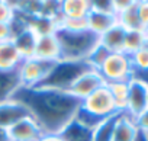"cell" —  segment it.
Here are the masks:
<instances>
[{"instance_id": "obj_1", "label": "cell", "mask_w": 148, "mask_h": 141, "mask_svg": "<svg viewBox=\"0 0 148 141\" xmlns=\"http://www.w3.org/2000/svg\"><path fill=\"white\" fill-rule=\"evenodd\" d=\"M13 99L28 109L29 115L39 124L45 134H60V131L74 119L82 105L80 99L67 90L41 86H22Z\"/></svg>"}, {"instance_id": "obj_2", "label": "cell", "mask_w": 148, "mask_h": 141, "mask_svg": "<svg viewBox=\"0 0 148 141\" xmlns=\"http://www.w3.org/2000/svg\"><path fill=\"white\" fill-rule=\"evenodd\" d=\"M55 36L60 42L61 60L68 61H86L89 54L100 42V36H97L89 29L80 32L57 29Z\"/></svg>"}, {"instance_id": "obj_3", "label": "cell", "mask_w": 148, "mask_h": 141, "mask_svg": "<svg viewBox=\"0 0 148 141\" xmlns=\"http://www.w3.org/2000/svg\"><path fill=\"white\" fill-rule=\"evenodd\" d=\"M92 67L86 61H68V60H60L55 63L54 68L48 77L39 85L41 87H51L58 90H67L70 86L76 82L84 72L90 70ZM38 87V86H36Z\"/></svg>"}, {"instance_id": "obj_4", "label": "cell", "mask_w": 148, "mask_h": 141, "mask_svg": "<svg viewBox=\"0 0 148 141\" xmlns=\"http://www.w3.org/2000/svg\"><path fill=\"white\" fill-rule=\"evenodd\" d=\"M97 72L106 85L115 82H129L134 77L131 57L125 52H110Z\"/></svg>"}, {"instance_id": "obj_5", "label": "cell", "mask_w": 148, "mask_h": 141, "mask_svg": "<svg viewBox=\"0 0 148 141\" xmlns=\"http://www.w3.org/2000/svg\"><path fill=\"white\" fill-rule=\"evenodd\" d=\"M82 108L89 112L92 116H95L97 121H103L109 116L121 113L115 105V100L108 89V86H102L97 90H95L92 95H89L86 99L82 100Z\"/></svg>"}, {"instance_id": "obj_6", "label": "cell", "mask_w": 148, "mask_h": 141, "mask_svg": "<svg viewBox=\"0 0 148 141\" xmlns=\"http://www.w3.org/2000/svg\"><path fill=\"white\" fill-rule=\"evenodd\" d=\"M55 63L39 60L36 57H31L22 61L19 67V74L22 80V86L25 87H36L39 86L51 73Z\"/></svg>"}, {"instance_id": "obj_7", "label": "cell", "mask_w": 148, "mask_h": 141, "mask_svg": "<svg viewBox=\"0 0 148 141\" xmlns=\"http://www.w3.org/2000/svg\"><path fill=\"white\" fill-rule=\"evenodd\" d=\"M129 92H128V103L125 113L131 118H136L148 108V83L138 77H132L129 82Z\"/></svg>"}, {"instance_id": "obj_8", "label": "cell", "mask_w": 148, "mask_h": 141, "mask_svg": "<svg viewBox=\"0 0 148 141\" xmlns=\"http://www.w3.org/2000/svg\"><path fill=\"white\" fill-rule=\"evenodd\" d=\"M105 85H106V83H105V80L102 79L100 73L97 72V70L90 68V70H87V72H84L76 82L70 86L68 92H70L73 96H76L77 99L83 100V99H86L89 95H92L95 90H97L99 87H102V86H105Z\"/></svg>"}, {"instance_id": "obj_9", "label": "cell", "mask_w": 148, "mask_h": 141, "mask_svg": "<svg viewBox=\"0 0 148 141\" xmlns=\"http://www.w3.org/2000/svg\"><path fill=\"white\" fill-rule=\"evenodd\" d=\"M6 132L9 141H38L45 134L32 116L21 119L13 127L6 129Z\"/></svg>"}, {"instance_id": "obj_10", "label": "cell", "mask_w": 148, "mask_h": 141, "mask_svg": "<svg viewBox=\"0 0 148 141\" xmlns=\"http://www.w3.org/2000/svg\"><path fill=\"white\" fill-rule=\"evenodd\" d=\"M26 116H31L28 109L15 99L0 103V128L2 129H9Z\"/></svg>"}, {"instance_id": "obj_11", "label": "cell", "mask_w": 148, "mask_h": 141, "mask_svg": "<svg viewBox=\"0 0 148 141\" xmlns=\"http://www.w3.org/2000/svg\"><path fill=\"white\" fill-rule=\"evenodd\" d=\"M34 57H36L39 60H45V61H52V63H57L61 60L60 42H58L55 34L38 36Z\"/></svg>"}, {"instance_id": "obj_12", "label": "cell", "mask_w": 148, "mask_h": 141, "mask_svg": "<svg viewBox=\"0 0 148 141\" xmlns=\"http://www.w3.org/2000/svg\"><path fill=\"white\" fill-rule=\"evenodd\" d=\"M116 23H118V15L115 12H106L92 8L90 13L87 15V28L97 36L103 35Z\"/></svg>"}, {"instance_id": "obj_13", "label": "cell", "mask_w": 148, "mask_h": 141, "mask_svg": "<svg viewBox=\"0 0 148 141\" xmlns=\"http://www.w3.org/2000/svg\"><path fill=\"white\" fill-rule=\"evenodd\" d=\"M21 87H22V80L19 70L0 72V103L12 100Z\"/></svg>"}, {"instance_id": "obj_14", "label": "cell", "mask_w": 148, "mask_h": 141, "mask_svg": "<svg viewBox=\"0 0 148 141\" xmlns=\"http://www.w3.org/2000/svg\"><path fill=\"white\" fill-rule=\"evenodd\" d=\"M23 58L18 51L13 41L0 44V72H13L19 70Z\"/></svg>"}, {"instance_id": "obj_15", "label": "cell", "mask_w": 148, "mask_h": 141, "mask_svg": "<svg viewBox=\"0 0 148 141\" xmlns=\"http://www.w3.org/2000/svg\"><path fill=\"white\" fill-rule=\"evenodd\" d=\"M92 10V0H62L60 2V16L68 19H86Z\"/></svg>"}, {"instance_id": "obj_16", "label": "cell", "mask_w": 148, "mask_h": 141, "mask_svg": "<svg viewBox=\"0 0 148 141\" xmlns=\"http://www.w3.org/2000/svg\"><path fill=\"white\" fill-rule=\"evenodd\" d=\"M138 132H139V129H138L134 118L128 116L125 112H121L116 119L112 141H135Z\"/></svg>"}, {"instance_id": "obj_17", "label": "cell", "mask_w": 148, "mask_h": 141, "mask_svg": "<svg viewBox=\"0 0 148 141\" xmlns=\"http://www.w3.org/2000/svg\"><path fill=\"white\" fill-rule=\"evenodd\" d=\"M126 29L116 23L103 35H100V44L110 52H123V42H125Z\"/></svg>"}, {"instance_id": "obj_18", "label": "cell", "mask_w": 148, "mask_h": 141, "mask_svg": "<svg viewBox=\"0 0 148 141\" xmlns=\"http://www.w3.org/2000/svg\"><path fill=\"white\" fill-rule=\"evenodd\" d=\"M60 135L64 141H93V129L84 127L79 121H70L61 131Z\"/></svg>"}, {"instance_id": "obj_19", "label": "cell", "mask_w": 148, "mask_h": 141, "mask_svg": "<svg viewBox=\"0 0 148 141\" xmlns=\"http://www.w3.org/2000/svg\"><path fill=\"white\" fill-rule=\"evenodd\" d=\"M145 44H148V36L144 29L139 31H126L125 42H123V52L132 55L138 50H141Z\"/></svg>"}, {"instance_id": "obj_20", "label": "cell", "mask_w": 148, "mask_h": 141, "mask_svg": "<svg viewBox=\"0 0 148 141\" xmlns=\"http://www.w3.org/2000/svg\"><path fill=\"white\" fill-rule=\"evenodd\" d=\"M106 86H108V89L115 100L118 111L125 112L126 103H128V92H129L128 82H115V83H108Z\"/></svg>"}, {"instance_id": "obj_21", "label": "cell", "mask_w": 148, "mask_h": 141, "mask_svg": "<svg viewBox=\"0 0 148 141\" xmlns=\"http://www.w3.org/2000/svg\"><path fill=\"white\" fill-rule=\"evenodd\" d=\"M118 23L121 26H123L126 31H139V29H144L142 25H141V22H139L138 12H136V0L134 2V5L131 8H128L126 10H123L122 13L118 15Z\"/></svg>"}, {"instance_id": "obj_22", "label": "cell", "mask_w": 148, "mask_h": 141, "mask_svg": "<svg viewBox=\"0 0 148 141\" xmlns=\"http://www.w3.org/2000/svg\"><path fill=\"white\" fill-rule=\"evenodd\" d=\"M118 115L103 119L97 127L93 128V141H112L113 140V131H115Z\"/></svg>"}, {"instance_id": "obj_23", "label": "cell", "mask_w": 148, "mask_h": 141, "mask_svg": "<svg viewBox=\"0 0 148 141\" xmlns=\"http://www.w3.org/2000/svg\"><path fill=\"white\" fill-rule=\"evenodd\" d=\"M129 57L134 67V76L148 72V44H145L141 50H138Z\"/></svg>"}, {"instance_id": "obj_24", "label": "cell", "mask_w": 148, "mask_h": 141, "mask_svg": "<svg viewBox=\"0 0 148 141\" xmlns=\"http://www.w3.org/2000/svg\"><path fill=\"white\" fill-rule=\"evenodd\" d=\"M109 54H110V51H108L100 42H99V45L89 54V57L86 58V63L93 68V70H99L100 67H102V64L105 63V60L109 57Z\"/></svg>"}, {"instance_id": "obj_25", "label": "cell", "mask_w": 148, "mask_h": 141, "mask_svg": "<svg viewBox=\"0 0 148 141\" xmlns=\"http://www.w3.org/2000/svg\"><path fill=\"white\" fill-rule=\"evenodd\" d=\"M16 12L12 2L0 0V23H12L15 21Z\"/></svg>"}, {"instance_id": "obj_26", "label": "cell", "mask_w": 148, "mask_h": 141, "mask_svg": "<svg viewBox=\"0 0 148 141\" xmlns=\"http://www.w3.org/2000/svg\"><path fill=\"white\" fill-rule=\"evenodd\" d=\"M136 12L142 28L148 29V0H136Z\"/></svg>"}, {"instance_id": "obj_27", "label": "cell", "mask_w": 148, "mask_h": 141, "mask_svg": "<svg viewBox=\"0 0 148 141\" xmlns=\"http://www.w3.org/2000/svg\"><path fill=\"white\" fill-rule=\"evenodd\" d=\"M13 39V26L12 23H0V44Z\"/></svg>"}, {"instance_id": "obj_28", "label": "cell", "mask_w": 148, "mask_h": 141, "mask_svg": "<svg viewBox=\"0 0 148 141\" xmlns=\"http://www.w3.org/2000/svg\"><path fill=\"white\" fill-rule=\"evenodd\" d=\"M134 121H135V124H136V127H138V129H139L141 132L148 134V108H147L142 113H139Z\"/></svg>"}, {"instance_id": "obj_29", "label": "cell", "mask_w": 148, "mask_h": 141, "mask_svg": "<svg viewBox=\"0 0 148 141\" xmlns=\"http://www.w3.org/2000/svg\"><path fill=\"white\" fill-rule=\"evenodd\" d=\"M135 0H112V8H113V12L116 15L122 13L123 10H126L128 8H131L134 5Z\"/></svg>"}, {"instance_id": "obj_30", "label": "cell", "mask_w": 148, "mask_h": 141, "mask_svg": "<svg viewBox=\"0 0 148 141\" xmlns=\"http://www.w3.org/2000/svg\"><path fill=\"white\" fill-rule=\"evenodd\" d=\"M38 141H64L60 134H44Z\"/></svg>"}, {"instance_id": "obj_31", "label": "cell", "mask_w": 148, "mask_h": 141, "mask_svg": "<svg viewBox=\"0 0 148 141\" xmlns=\"http://www.w3.org/2000/svg\"><path fill=\"white\" fill-rule=\"evenodd\" d=\"M135 141H148V134L139 131L138 135H136V138H135Z\"/></svg>"}, {"instance_id": "obj_32", "label": "cell", "mask_w": 148, "mask_h": 141, "mask_svg": "<svg viewBox=\"0 0 148 141\" xmlns=\"http://www.w3.org/2000/svg\"><path fill=\"white\" fill-rule=\"evenodd\" d=\"M0 141H9L6 129H2V128H0Z\"/></svg>"}, {"instance_id": "obj_33", "label": "cell", "mask_w": 148, "mask_h": 141, "mask_svg": "<svg viewBox=\"0 0 148 141\" xmlns=\"http://www.w3.org/2000/svg\"><path fill=\"white\" fill-rule=\"evenodd\" d=\"M145 32H147V36H148V29H147V31H145Z\"/></svg>"}]
</instances>
